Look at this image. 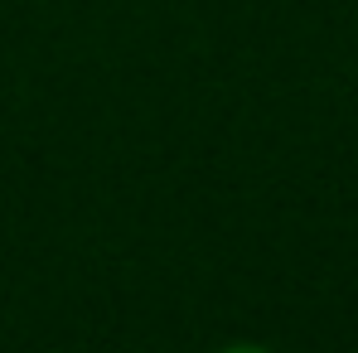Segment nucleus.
I'll return each instance as SVG.
<instances>
[{
    "label": "nucleus",
    "mask_w": 358,
    "mask_h": 353,
    "mask_svg": "<svg viewBox=\"0 0 358 353\" xmlns=\"http://www.w3.org/2000/svg\"><path fill=\"white\" fill-rule=\"evenodd\" d=\"M213 353H276V349H266V344H223Z\"/></svg>",
    "instance_id": "nucleus-1"
}]
</instances>
